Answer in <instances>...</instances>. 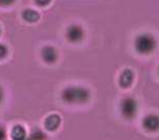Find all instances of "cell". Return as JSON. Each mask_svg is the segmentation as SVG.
Instances as JSON below:
<instances>
[{
  "instance_id": "1",
  "label": "cell",
  "mask_w": 159,
  "mask_h": 140,
  "mask_svg": "<svg viewBox=\"0 0 159 140\" xmlns=\"http://www.w3.org/2000/svg\"><path fill=\"white\" fill-rule=\"evenodd\" d=\"M90 91L82 86H68L62 92V99L70 104H81L90 100Z\"/></svg>"
},
{
  "instance_id": "2",
  "label": "cell",
  "mask_w": 159,
  "mask_h": 140,
  "mask_svg": "<svg viewBox=\"0 0 159 140\" xmlns=\"http://www.w3.org/2000/svg\"><path fill=\"white\" fill-rule=\"evenodd\" d=\"M134 48L139 54H150L156 48V39L150 34L139 35L134 40Z\"/></svg>"
},
{
  "instance_id": "3",
  "label": "cell",
  "mask_w": 159,
  "mask_h": 140,
  "mask_svg": "<svg viewBox=\"0 0 159 140\" xmlns=\"http://www.w3.org/2000/svg\"><path fill=\"white\" fill-rule=\"evenodd\" d=\"M120 110H121V115L128 119L131 120L134 119L137 115V111H138V103L134 100V97H125V100L121 102V106H120Z\"/></svg>"
},
{
  "instance_id": "4",
  "label": "cell",
  "mask_w": 159,
  "mask_h": 140,
  "mask_svg": "<svg viewBox=\"0 0 159 140\" xmlns=\"http://www.w3.org/2000/svg\"><path fill=\"white\" fill-rule=\"evenodd\" d=\"M66 37L71 43H79L84 37V30L81 26L72 25L66 30Z\"/></svg>"
},
{
  "instance_id": "5",
  "label": "cell",
  "mask_w": 159,
  "mask_h": 140,
  "mask_svg": "<svg viewBox=\"0 0 159 140\" xmlns=\"http://www.w3.org/2000/svg\"><path fill=\"white\" fill-rule=\"evenodd\" d=\"M142 127L149 132H156L159 130V115H148L142 120Z\"/></svg>"
},
{
  "instance_id": "6",
  "label": "cell",
  "mask_w": 159,
  "mask_h": 140,
  "mask_svg": "<svg viewBox=\"0 0 159 140\" xmlns=\"http://www.w3.org/2000/svg\"><path fill=\"white\" fill-rule=\"evenodd\" d=\"M42 57H43L44 62H46V63H55L57 61V57H58L57 51L52 46H45L42 49Z\"/></svg>"
},
{
  "instance_id": "7",
  "label": "cell",
  "mask_w": 159,
  "mask_h": 140,
  "mask_svg": "<svg viewBox=\"0 0 159 140\" xmlns=\"http://www.w3.org/2000/svg\"><path fill=\"white\" fill-rule=\"evenodd\" d=\"M134 72L129 69H125V71L121 73L119 79V83L120 85L122 86L123 89H127V88H130L132 82H134Z\"/></svg>"
},
{
  "instance_id": "8",
  "label": "cell",
  "mask_w": 159,
  "mask_h": 140,
  "mask_svg": "<svg viewBox=\"0 0 159 140\" xmlns=\"http://www.w3.org/2000/svg\"><path fill=\"white\" fill-rule=\"evenodd\" d=\"M61 124V117L57 115H51L49 117L46 118L45 120V128L49 131L56 130Z\"/></svg>"
},
{
  "instance_id": "9",
  "label": "cell",
  "mask_w": 159,
  "mask_h": 140,
  "mask_svg": "<svg viewBox=\"0 0 159 140\" xmlns=\"http://www.w3.org/2000/svg\"><path fill=\"white\" fill-rule=\"evenodd\" d=\"M11 138L12 140H25L26 139V130L21 126H15L11 129Z\"/></svg>"
},
{
  "instance_id": "10",
  "label": "cell",
  "mask_w": 159,
  "mask_h": 140,
  "mask_svg": "<svg viewBox=\"0 0 159 140\" xmlns=\"http://www.w3.org/2000/svg\"><path fill=\"white\" fill-rule=\"evenodd\" d=\"M23 18L28 23H36L39 19V14L33 9H26L23 12Z\"/></svg>"
},
{
  "instance_id": "11",
  "label": "cell",
  "mask_w": 159,
  "mask_h": 140,
  "mask_svg": "<svg viewBox=\"0 0 159 140\" xmlns=\"http://www.w3.org/2000/svg\"><path fill=\"white\" fill-rule=\"evenodd\" d=\"M25 140H46V136L44 134V132L39 129H35L34 131L31 132V134L29 136V138Z\"/></svg>"
},
{
  "instance_id": "12",
  "label": "cell",
  "mask_w": 159,
  "mask_h": 140,
  "mask_svg": "<svg viewBox=\"0 0 159 140\" xmlns=\"http://www.w3.org/2000/svg\"><path fill=\"white\" fill-rule=\"evenodd\" d=\"M7 53H8V49H7L6 46L2 45V44H0V58L5 57L7 55Z\"/></svg>"
},
{
  "instance_id": "13",
  "label": "cell",
  "mask_w": 159,
  "mask_h": 140,
  "mask_svg": "<svg viewBox=\"0 0 159 140\" xmlns=\"http://www.w3.org/2000/svg\"><path fill=\"white\" fill-rule=\"evenodd\" d=\"M35 2H36L38 6L45 7V6H47L49 2H51V0H35Z\"/></svg>"
},
{
  "instance_id": "14",
  "label": "cell",
  "mask_w": 159,
  "mask_h": 140,
  "mask_svg": "<svg viewBox=\"0 0 159 140\" xmlns=\"http://www.w3.org/2000/svg\"><path fill=\"white\" fill-rule=\"evenodd\" d=\"M16 0H0V6H10Z\"/></svg>"
},
{
  "instance_id": "15",
  "label": "cell",
  "mask_w": 159,
  "mask_h": 140,
  "mask_svg": "<svg viewBox=\"0 0 159 140\" xmlns=\"http://www.w3.org/2000/svg\"><path fill=\"white\" fill-rule=\"evenodd\" d=\"M6 138V132H5V129L0 127V140H5Z\"/></svg>"
},
{
  "instance_id": "16",
  "label": "cell",
  "mask_w": 159,
  "mask_h": 140,
  "mask_svg": "<svg viewBox=\"0 0 159 140\" xmlns=\"http://www.w3.org/2000/svg\"><path fill=\"white\" fill-rule=\"evenodd\" d=\"M2 97H3V92H2V89L0 88V102L2 101Z\"/></svg>"
},
{
  "instance_id": "17",
  "label": "cell",
  "mask_w": 159,
  "mask_h": 140,
  "mask_svg": "<svg viewBox=\"0 0 159 140\" xmlns=\"http://www.w3.org/2000/svg\"><path fill=\"white\" fill-rule=\"evenodd\" d=\"M0 33H1V29H0Z\"/></svg>"
}]
</instances>
